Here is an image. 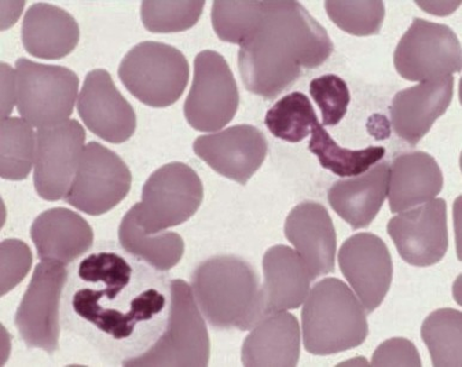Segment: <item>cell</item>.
Instances as JSON below:
<instances>
[{
	"label": "cell",
	"instance_id": "obj_1",
	"mask_svg": "<svg viewBox=\"0 0 462 367\" xmlns=\"http://www.w3.org/2000/svg\"><path fill=\"white\" fill-rule=\"evenodd\" d=\"M171 280L131 254L101 249L69 271L61 325L106 362L124 366L162 336L170 321Z\"/></svg>",
	"mask_w": 462,
	"mask_h": 367
},
{
	"label": "cell",
	"instance_id": "obj_2",
	"mask_svg": "<svg viewBox=\"0 0 462 367\" xmlns=\"http://www.w3.org/2000/svg\"><path fill=\"white\" fill-rule=\"evenodd\" d=\"M335 50L326 29L297 2H265L262 20L240 45L245 89L273 100Z\"/></svg>",
	"mask_w": 462,
	"mask_h": 367
},
{
	"label": "cell",
	"instance_id": "obj_3",
	"mask_svg": "<svg viewBox=\"0 0 462 367\" xmlns=\"http://www.w3.org/2000/svg\"><path fill=\"white\" fill-rule=\"evenodd\" d=\"M190 289L214 329L247 332L265 317L258 274L237 256L218 255L201 262L193 271Z\"/></svg>",
	"mask_w": 462,
	"mask_h": 367
},
{
	"label": "cell",
	"instance_id": "obj_4",
	"mask_svg": "<svg viewBox=\"0 0 462 367\" xmlns=\"http://www.w3.org/2000/svg\"><path fill=\"white\" fill-rule=\"evenodd\" d=\"M302 330L306 351L324 357L361 346L369 325L365 307L346 282L328 278L308 293Z\"/></svg>",
	"mask_w": 462,
	"mask_h": 367
},
{
	"label": "cell",
	"instance_id": "obj_5",
	"mask_svg": "<svg viewBox=\"0 0 462 367\" xmlns=\"http://www.w3.org/2000/svg\"><path fill=\"white\" fill-rule=\"evenodd\" d=\"M210 337L192 289L181 279L171 280L170 321L162 336L141 357L124 366H208Z\"/></svg>",
	"mask_w": 462,
	"mask_h": 367
},
{
	"label": "cell",
	"instance_id": "obj_6",
	"mask_svg": "<svg viewBox=\"0 0 462 367\" xmlns=\"http://www.w3.org/2000/svg\"><path fill=\"white\" fill-rule=\"evenodd\" d=\"M119 78L142 104L166 108L182 96L189 84V65L175 47L145 41L123 59Z\"/></svg>",
	"mask_w": 462,
	"mask_h": 367
},
{
	"label": "cell",
	"instance_id": "obj_7",
	"mask_svg": "<svg viewBox=\"0 0 462 367\" xmlns=\"http://www.w3.org/2000/svg\"><path fill=\"white\" fill-rule=\"evenodd\" d=\"M17 102L22 119L32 126H58L69 120L79 95V79L64 66L16 61Z\"/></svg>",
	"mask_w": 462,
	"mask_h": 367
},
{
	"label": "cell",
	"instance_id": "obj_8",
	"mask_svg": "<svg viewBox=\"0 0 462 367\" xmlns=\"http://www.w3.org/2000/svg\"><path fill=\"white\" fill-rule=\"evenodd\" d=\"M203 199V182L197 172L181 161H173L150 176L143 187L142 201L134 207L143 230L152 234L192 218Z\"/></svg>",
	"mask_w": 462,
	"mask_h": 367
},
{
	"label": "cell",
	"instance_id": "obj_9",
	"mask_svg": "<svg viewBox=\"0 0 462 367\" xmlns=\"http://www.w3.org/2000/svg\"><path fill=\"white\" fill-rule=\"evenodd\" d=\"M69 271L61 263L42 261L35 267L14 326L28 348L52 354L61 333V302Z\"/></svg>",
	"mask_w": 462,
	"mask_h": 367
},
{
	"label": "cell",
	"instance_id": "obj_10",
	"mask_svg": "<svg viewBox=\"0 0 462 367\" xmlns=\"http://www.w3.org/2000/svg\"><path fill=\"white\" fill-rule=\"evenodd\" d=\"M240 105L236 80L225 57L203 50L194 60V78L183 113L196 131L222 130L236 115Z\"/></svg>",
	"mask_w": 462,
	"mask_h": 367
},
{
	"label": "cell",
	"instance_id": "obj_11",
	"mask_svg": "<svg viewBox=\"0 0 462 367\" xmlns=\"http://www.w3.org/2000/svg\"><path fill=\"white\" fill-rule=\"evenodd\" d=\"M394 66L409 82H427L459 73L461 45L448 25L414 18L394 52Z\"/></svg>",
	"mask_w": 462,
	"mask_h": 367
},
{
	"label": "cell",
	"instance_id": "obj_12",
	"mask_svg": "<svg viewBox=\"0 0 462 367\" xmlns=\"http://www.w3.org/2000/svg\"><path fill=\"white\" fill-rule=\"evenodd\" d=\"M132 175L126 163L100 142L83 150L79 169L65 201L89 216H102L130 193Z\"/></svg>",
	"mask_w": 462,
	"mask_h": 367
},
{
	"label": "cell",
	"instance_id": "obj_13",
	"mask_svg": "<svg viewBox=\"0 0 462 367\" xmlns=\"http://www.w3.org/2000/svg\"><path fill=\"white\" fill-rule=\"evenodd\" d=\"M86 142V131L76 120L36 132L34 186L47 201L65 199L75 179Z\"/></svg>",
	"mask_w": 462,
	"mask_h": 367
},
{
	"label": "cell",
	"instance_id": "obj_14",
	"mask_svg": "<svg viewBox=\"0 0 462 367\" xmlns=\"http://www.w3.org/2000/svg\"><path fill=\"white\" fill-rule=\"evenodd\" d=\"M387 231L405 262L414 267L434 266L448 251L446 200L434 199L393 216Z\"/></svg>",
	"mask_w": 462,
	"mask_h": 367
},
{
	"label": "cell",
	"instance_id": "obj_15",
	"mask_svg": "<svg viewBox=\"0 0 462 367\" xmlns=\"http://www.w3.org/2000/svg\"><path fill=\"white\" fill-rule=\"evenodd\" d=\"M338 261L365 313H374L386 298L393 278V262L387 244L376 234H356L344 242Z\"/></svg>",
	"mask_w": 462,
	"mask_h": 367
},
{
	"label": "cell",
	"instance_id": "obj_16",
	"mask_svg": "<svg viewBox=\"0 0 462 367\" xmlns=\"http://www.w3.org/2000/svg\"><path fill=\"white\" fill-rule=\"evenodd\" d=\"M194 152L219 175L245 186L269 152L265 135L251 124H236L218 133L201 135Z\"/></svg>",
	"mask_w": 462,
	"mask_h": 367
},
{
	"label": "cell",
	"instance_id": "obj_17",
	"mask_svg": "<svg viewBox=\"0 0 462 367\" xmlns=\"http://www.w3.org/2000/svg\"><path fill=\"white\" fill-rule=\"evenodd\" d=\"M77 109L88 130L112 144L127 142L137 128L134 106L116 89L106 69L88 73Z\"/></svg>",
	"mask_w": 462,
	"mask_h": 367
},
{
	"label": "cell",
	"instance_id": "obj_18",
	"mask_svg": "<svg viewBox=\"0 0 462 367\" xmlns=\"http://www.w3.org/2000/svg\"><path fill=\"white\" fill-rule=\"evenodd\" d=\"M284 233L306 263L311 280L335 271L337 234L325 206L315 201L297 205L289 213Z\"/></svg>",
	"mask_w": 462,
	"mask_h": 367
},
{
	"label": "cell",
	"instance_id": "obj_19",
	"mask_svg": "<svg viewBox=\"0 0 462 367\" xmlns=\"http://www.w3.org/2000/svg\"><path fill=\"white\" fill-rule=\"evenodd\" d=\"M454 77L427 80L399 91L391 106L392 126L398 137L416 146L452 104Z\"/></svg>",
	"mask_w": 462,
	"mask_h": 367
},
{
	"label": "cell",
	"instance_id": "obj_20",
	"mask_svg": "<svg viewBox=\"0 0 462 367\" xmlns=\"http://www.w3.org/2000/svg\"><path fill=\"white\" fill-rule=\"evenodd\" d=\"M31 237L42 261L68 266L86 254L94 243V231L79 213L68 208H51L38 216Z\"/></svg>",
	"mask_w": 462,
	"mask_h": 367
},
{
	"label": "cell",
	"instance_id": "obj_21",
	"mask_svg": "<svg viewBox=\"0 0 462 367\" xmlns=\"http://www.w3.org/2000/svg\"><path fill=\"white\" fill-rule=\"evenodd\" d=\"M263 314L299 309L310 291V271L292 248L274 245L263 260Z\"/></svg>",
	"mask_w": 462,
	"mask_h": 367
},
{
	"label": "cell",
	"instance_id": "obj_22",
	"mask_svg": "<svg viewBox=\"0 0 462 367\" xmlns=\"http://www.w3.org/2000/svg\"><path fill=\"white\" fill-rule=\"evenodd\" d=\"M390 171V163L383 161L365 174L337 181L328 192L333 211L354 230L368 227L386 200Z\"/></svg>",
	"mask_w": 462,
	"mask_h": 367
},
{
	"label": "cell",
	"instance_id": "obj_23",
	"mask_svg": "<svg viewBox=\"0 0 462 367\" xmlns=\"http://www.w3.org/2000/svg\"><path fill=\"white\" fill-rule=\"evenodd\" d=\"M79 27L61 7L38 3L29 7L22 24V42L32 57L57 60L75 50Z\"/></svg>",
	"mask_w": 462,
	"mask_h": 367
},
{
	"label": "cell",
	"instance_id": "obj_24",
	"mask_svg": "<svg viewBox=\"0 0 462 367\" xmlns=\"http://www.w3.org/2000/svg\"><path fill=\"white\" fill-rule=\"evenodd\" d=\"M300 353V330L295 315L266 316L245 337L241 361L245 366H296Z\"/></svg>",
	"mask_w": 462,
	"mask_h": 367
},
{
	"label": "cell",
	"instance_id": "obj_25",
	"mask_svg": "<svg viewBox=\"0 0 462 367\" xmlns=\"http://www.w3.org/2000/svg\"><path fill=\"white\" fill-rule=\"evenodd\" d=\"M443 174L435 158L423 151L402 153L390 171L388 200L392 213L434 200L443 188Z\"/></svg>",
	"mask_w": 462,
	"mask_h": 367
},
{
	"label": "cell",
	"instance_id": "obj_26",
	"mask_svg": "<svg viewBox=\"0 0 462 367\" xmlns=\"http://www.w3.org/2000/svg\"><path fill=\"white\" fill-rule=\"evenodd\" d=\"M119 242L128 254L163 271L171 270L181 261L185 252V242L178 234H146L138 222L134 206L121 220Z\"/></svg>",
	"mask_w": 462,
	"mask_h": 367
},
{
	"label": "cell",
	"instance_id": "obj_27",
	"mask_svg": "<svg viewBox=\"0 0 462 367\" xmlns=\"http://www.w3.org/2000/svg\"><path fill=\"white\" fill-rule=\"evenodd\" d=\"M310 151L320 161L322 168L340 178H352L368 171L383 160L386 150L383 146H369L365 150H348L337 144L328 131L317 123L311 128Z\"/></svg>",
	"mask_w": 462,
	"mask_h": 367
},
{
	"label": "cell",
	"instance_id": "obj_28",
	"mask_svg": "<svg viewBox=\"0 0 462 367\" xmlns=\"http://www.w3.org/2000/svg\"><path fill=\"white\" fill-rule=\"evenodd\" d=\"M36 133L31 124L20 117L2 119V179L22 181L35 164Z\"/></svg>",
	"mask_w": 462,
	"mask_h": 367
},
{
	"label": "cell",
	"instance_id": "obj_29",
	"mask_svg": "<svg viewBox=\"0 0 462 367\" xmlns=\"http://www.w3.org/2000/svg\"><path fill=\"white\" fill-rule=\"evenodd\" d=\"M462 315L456 309H439L428 316L421 326V339L430 352L434 366L462 365Z\"/></svg>",
	"mask_w": 462,
	"mask_h": 367
},
{
	"label": "cell",
	"instance_id": "obj_30",
	"mask_svg": "<svg viewBox=\"0 0 462 367\" xmlns=\"http://www.w3.org/2000/svg\"><path fill=\"white\" fill-rule=\"evenodd\" d=\"M317 123L314 106L302 93H292L281 98L265 117V124L271 133L289 142L304 141Z\"/></svg>",
	"mask_w": 462,
	"mask_h": 367
},
{
	"label": "cell",
	"instance_id": "obj_31",
	"mask_svg": "<svg viewBox=\"0 0 462 367\" xmlns=\"http://www.w3.org/2000/svg\"><path fill=\"white\" fill-rule=\"evenodd\" d=\"M265 2H214L212 25L222 41L240 46L260 20Z\"/></svg>",
	"mask_w": 462,
	"mask_h": 367
},
{
	"label": "cell",
	"instance_id": "obj_32",
	"mask_svg": "<svg viewBox=\"0 0 462 367\" xmlns=\"http://www.w3.org/2000/svg\"><path fill=\"white\" fill-rule=\"evenodd\" d=\"M205 2H143V24L156 34L189 31L199 21Z\"/></svg>",
	"mask_w": 462,
	"mask_h": 367
},
{
	"label": "cell",
	"instance_id": "obj_33",
	"mask_svg": "<svg viewBox=\"0 0 462 367\" xmlns=\"http://www.w3.org/2000/svg\"><path fill=\"white\" fill-rule=\"evenodd\" d=\"M325 9L337 27L355 36L379 34L386 17L383 2H325Z\"/></svg>",
	"mask_w": 462,
	"mask_h": 367
},
{
	"label": "cell",
	"instance_id": "obj_34",
	"mask_svg": "<svg viewBox=\"0 0 462 367\" xmlns=\"http://www.w3.org/2000/svg\"><path fill=\"white\" fill-rule=\"evenodd\" d=\"M310 95L322 114L324 126H337L346 115L351 95L346 80L336 75H325L311 80Z\"/></svg>",
	"mask_w": 462,
	"mask_h": 367
},
{
	"label": "cell",
	"instance_id": "obj_35",
	"mask_svg": "<svg viewBox=\"0 0 462 367\" xmlns=\"http://www.w3.org/2000/svg\"><path fill=\"white\" fill-rule=\"evenodd\" d=\"M32 264L31 249L20 240H5L2 243V296L13 291L25 277Z\"/></svg>",
	"mask_w": 462,
	"mask_h": 367
},
{
	"label": "cell",
	"instance_id": "obj_36",
	"mask_svg": "<svg viewBox=\"0 0 462 367\" xmlns=\"http://www.w3.org/2000/svg\"><path fill=\"white\" fill-rule=\"evenodd\" d=\"M373 366H421L420 353L411 341L402 337L384 341L373 355Z\"/></svg>",
	"mask_w": 462,
	"mask_h": 367
},
{
	"label": "cell",
	"instance_id": "obj_37",
	"mask_svg": "<svg viewBox=\"0 0 462 367\" xmlns=\"http://www.w3.org/2000/svg\"><path fill=\"white\" fill-rule=\"evenodd\" d=\"M17 102L16 69L2 64V117H9Z\"/></svg>",
	"mask_w": 462,
	"mask_h": 367
},
{
	"label": "cell",
	"instance_id": "obj_38",
	"mask_svg": "<svg viewBox=\"0 0 462 367\" xmlns=\"http://www.w3.org/2000/svg\"><path fill=\"white\" fill-rule=\"evenodd\" d=\"M418 5L421 7V9H425L429 11V14H439V16H442V14H449L448 11L452 13V9H457V7H450L449 3L441 4V3H429L424 2L423 4H420V2H417ZM459 4V2H457Z\"/></svg>",
	"mask_w": 462,
	"mask_h": 367
}]
</instances>
